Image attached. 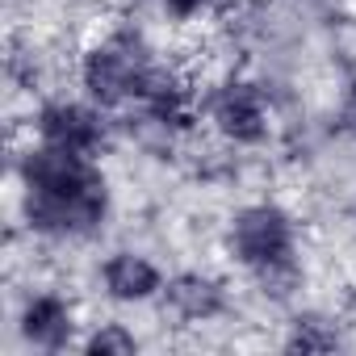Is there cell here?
Returning <instances> with one entry per match:
<instances>
[{"instance_id":"cell-1","label":"cell","mask_w":356,"mask_h":356,"mask_svg":"<svg viewBox=\"0 0 356 356\" xmlns=\"http://www.w3.org/2000/svg\"><path fill=\"white\" fill-rule=\"evenodd\" d=\"M13 176L22 193V222L38 239H92L109 218V176L92 155L30 138V147L13 159Z\"/></svg>"},{"instance_id":"cell-2","label":"cell","mask_w":356,"mask_h":356,"mask_svg":"<svg viewBox=\"0 0 356 356\" xmlns=\"http://www.w3.org/2000/svg\"><path fill=\"white\" fill-rule=\"evenodd\" d=\"M151 63H155V51L134 30H113L105 38H92L76 59L80 97H88L105 113L130 109L138 101V88H143V76Z\"/></svg>"},{"instance_id":"cell-3","label":"cell","mask_w":356,"mask_h":356,"mask_svg":"<svg viewBox=\"0 0 356 356\" xmlns=\"http://www.w3.org/2000/svg\"><path fill=\"white\" fill-rule=\"evenodd\" d=\"M227 256L248 273H264L298 256V222L281 202H248L227 218Z\"/></svg>"},{"instance_id":"cell-4","label":"cell","mask_w":356,"mask_h":356,"mask_svg":"<svg viewBox=\"0 0 356 356\" xmlns=\"http://www.w3.org/2000/svg\"><path fill=\"white\" fill-rule=\"evenodd\" d=\"M206 126L239 151L264 147L273 134V105L268 88L248 76H227L214 88H206Z\"/></svg>"},{"instance_id":"cell-5","label":"cell","mask_w":356,"mask_h":356,"mask_svg":"<svg viewBox=\"0 0 356 356\" xmlns=\"http://www.w3.org/2000/svg\"><path fill=\"white\" fill-rule=\"evenodd\" d=\"M30 138L101 159L113 143V122L88 97H47L30 113Z\"/></svg>"},{"instance_id":"cell-6","label":"cell","mask_w":356,"mask_h":356,"mask_svg":"<svg viewBox=\"0 0 356 356\" xmlns=\"http://www.w3.org/2000/svg\"><path fill=\"white\" fill-rule=\"evenodd\" d=\"M17 335L34 352H67L80 348V314L76 302L59 289H34L17 306Z\"/></svg>"},{"instance_id":"cell-7","label":"cell","mask_w":356,"mask_h":356,"mask_svg":"<svg viewBox=\"0 0 356 356\" xmlns=\"http://www.w3.org/2000/svg\"><path fill=\"white\" fill-rule=\"evenodd\" d=\"M159 310L181 327H206L231 310V289L222 277H214L206 268H181L163 281Z\"/></svg>"},{"instance_id":"cell-8","label":"cell","mask_w":356,"mask_h":356,"mask_svg":"<svg viewBox=\"0 0 356 356\" xmlns=\"http://www.w3.org/2000/svg\"><path fill=\"white\" fill-rule=\"evenodd\" d=\"M163 281V268L138 248H113L97 268V285L113 306H151L159 302Z\"/></svg>"},{"instance_id":"cell-9","label":"cell","mask_w":356,"mask_h":356,"mask_svg":"<svg viewBox=\"0 0 356 356\" xmlns=\"http://www.w3.org/2000/svg\"><path fill=\"white\" fill-rule=\"evenodd\" d=\"M343 343L339 335V323L318 314V310H302L285 323V335H281V348L285 352H335Z\"/></svg>"},{"instance_id":"cell-10","label":"cell","mask_w":356,"mask_h":356,"mask_svg":"<svg viewBox=\"0 0 356 356\" xmlns=\"http://www.w3.org/2000/svg\"><path fill=\"white\" fill-rule=\"evenodd\" d=\"M138 348H143V339L122 318L88 323V331L80 335V352H88V356H134Z\"/></svg>"},{"instance_id":"cell-11","label":"cell","mask_w":356,"mask_h":356,"mask_svg":"<svg viewBox=\"0 0 356 356\" xmlns=\"http://www.w3.org/2000/svg\"><path fill=\"white\" fill-rule=\"evenodd\" d=\"M222 0H155V9L168 26H193L202 17H210Z\"/></svg>"}]
</instances>
